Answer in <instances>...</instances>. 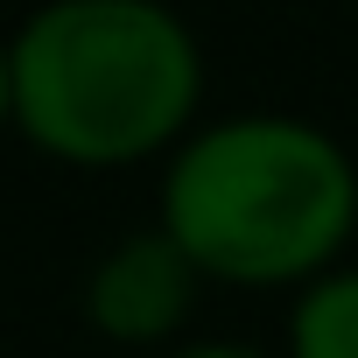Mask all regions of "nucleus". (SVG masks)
<instances>
[{
	"label": "nucleus",
	"mask_w": 358,
	"mask_h": 358,
	"mask_svg": "<svg viewBox=\"0 0 358 358\" xmlns=\"http://www.w3.org/2000/svg\"><path fill=\"white\" fill-rule=\"evenodd\" d=\"M197 274L204 267L169 232H141V239H127L92 274V323L106 337H120V344H155V337H169L176 323L190 316Z\"/></svg>",
	"instance_id": "7ed1b4c3"
},
{
	"label": "nucleus",
	"mask_w": 358,
	"mask_h": 358,
	"mask_svg": "<svg viewBox=\"0 0 358 358\" xmlns=\"http://www.w3.org/2000/svg\"><path fill=\"white\" fill-rule=\"evenodd\" d=\"M295 358H358V274L309 288L295 309Z\"/></svg>",
	"instance_id": "20e7f679"
},
{
	"label": "nucleus",
	"mask_w": 358,
	"mask_h": 358,
	"mask_svg": "<svg viewBox=\"0 0 358 358\" xmlns=\"http://www.w3.org/2000/svg\"><path fill=\"white\" fill-rule=\"evenodd\" d=\"M183 358H260V351H246V344H197V351H183Z\"/></svg>",
	"instance_id": "39448f33"
},
{
	"label": "nucleus",
	"mask_w": 358,
	"mask_h": 358,
	"mask_svg": "<svg viewBox=\"0 0 358 358\" xmlns=\"http://www.w3.org/2000/svg\"><path fill=\"white\" fill-rule=\"evenodd\" d=\"M8 99L57 162H141L197 106V43L155 0H57L15 36Z\"/></svg>",
	"instance_id": "f257e3e1"
},
{
	"label": "nucleus",
	"mask_w": 358,
	"mask_h": 358,
	"mask_svg": "<svg viewBox=\"0 0 358 358\" xmlns=\"http://www.w3.org/2000/svg\"><path fill=\"white\" fill-rule=\"evenodd\" d=\"M358 218L344 148L302 120H232L197 134L169 169L162 232L204 274L274 288L323 267Z\"/></svg>",
	"instance_id": "f03ea898"
}]
</instances>
